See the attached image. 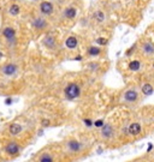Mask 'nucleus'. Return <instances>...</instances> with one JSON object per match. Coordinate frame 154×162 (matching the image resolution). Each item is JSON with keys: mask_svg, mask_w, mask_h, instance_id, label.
<instances>
[{"mask_svg": "<svg viewBox=\"0 0 154 162\" xmlns=\"http://www.w3.org/2000/svg\"><path fill=\"white\" fill-rule=\"evenodd\" d=\"M64 94H65V97L67 100H75L80 96L81 94V88L80 85H77L76 83H70L65 87L64 89Z\"/></svg>", "mask_w": 154, "mask_h": 162, "instance_id": "f257e3e1", "label": "nucleus"}, {"mask_svg": "<svg viewBox=\"0 0 154 162\" xmlns=\"http://www.w3.org/2000/svg\"><path fill=\"white\" fill-rule=\"evenodd\" d=\"M19 150H21V149H19V145H18L17 142H10V143H7L6 147H5V153L9 154L10 156H16V155H18Z\"/></svg>", "mask_w": 154, "mask_h": 162, "instance_id": "f03ea898", "label": "nucleus"}, {"mask_svg": "<svg viewBox=\"0 0 154 162\" xmlns=\"http://www.w3.org/2000/svg\"><path fill=\"white\" fill-rule=\"evenodd\" d=\"M123 98L124 101L128 102V103H134V102H136L139 100V93L135 89H129V90H126L124 93Z\"/></svg>", "mask_w": 154, "mask_h": 162, "instance_id": "7ed1b4c3", "label": "nucleus"}, {"mask_svg": "<svg viewBox=\"0 0 154 162\" xmlns=\"http://www.w3.org/2000/svg\"><path fill=\"white\" fill-rule=\"evenodd\" d=\"M17 71H18V67H17V65L12 64V63L4 65V66L1 67V72H2V74L7 76V77H11V76L16 74V73H17Z\"/></svg>", "mask_w": 154, "mask_h": 162, "instance_id": "20e7f679", "label": "nucleus"}, {"mask_svg": "<svg viewBox=\"0 0 154 162\" xmlns=\"http://www.w3.org/2000/svg\"><path fill=\"white\" fill-rule=\"evenodd\" d=\"M100 134H101L102 138L108 139V138L113 137V134H115V129H113V126H112L111 124H105V125L101 127Z\"/></svg>", "mask_w": 154, "mask_h": 162, "instance_id": "39448f33", "label": "nucleus"}, {"mask_svg": "<svg viewBox=\"0 0 154 162\" xmlns=\"http://www.w3.org/2000/svg\"><path fill=\"white\" fill-rule=\"evenodd\" d=\"M40 11L45 16H51L53 13V4L51 1H42L40 4Z\"/></svg>", "mask_w": 154, "mask_h": 162, "instance_id": "423d86ee", "label": "nucleus"}, {"mask_svg": "<svg viewBox=\"0 0 154 162\" xmlns=\"http://www.w3.org/2000/svg\"><path fill=\"white\" fill-rule=\"evenodd\" d=\"M2 36L6 38V41L15 42L16 41V30L12 27H6L2 30Z\"/></svg>", "mask_w": 154, "mask_h": 162, "instance_id": "0eeeda50", "label": "nucleus"}, {"mask_svg": "<svg viewBox=\"0 0 154 162\" xmlns=\"http://www.w3.org/2000/svg\"><path fill=\"white\" fill-rule=\"evenodd\" d=\"M66 147H67V149H69L71 153H78V151H81V149H82V143L78 142V141H76V139H70V141L66 143Z\"/></svg>", "mask_w": 154, "mask_h": 162, "instance_id": "6e6552de", "label": "nucleus"}, {"mask_svg": "<svg viewBox=\"0 0 154 162\" xmlns=\"http://www.w3.org/2000/svg\"><path fill=\"white\" fill-rule=\"evenodd\" d=\"M65 46H66V48H69V49H75V48L78 46V40H77V37H75V36H69V37L65 40Z\"/></svg>", "mask_w": 154, "mask_h": 162, "instance_id": "1a4fd4ad", "label": "nucleus"}, {"mask_svg": "<svg viewBox=\"0 0 154 162\" xmlns=\"http://www.w3.org/2000/svg\"><path fill=\"white\" fill-rule=\"evenodd\" d=\"M128 132H129L130 136H137V134H140V132H141V125L139 123L130 124L129 127H128Z\"/></svg>", "mask_w": 154, "mask_h": 162, "instance_id": "9d476101", "label": "nucleus"}, {"mask_svg": "<svg viewBox=\"0 0 154 162\" xmlns=\"http://www.w3.org/2000/svg\"><path fill=\"white\" fill-rule=\"evenodd\" d=\"M22 130H23L22 125L21 124H17V123H13V124H11L9 126V132H10L11 136H18L22 132Z\"/></svg>", "mask_w": 154, "mask_h": 162, "instance_id": "9b49d317", "label": "nucleus"}, {"mask_svg": "<svg viewBox=\"0 0 154 162\" xmlns=\"http://www.w3.org/2000/svg\"><path fill=\"white\" fill-rule=\"evenodd\" d=\"M142 52H143L145 54H147V55L154 54V45L152 42H149V41L145 42V43L142 45Z\"/></svg>", "mask_w": 154, "mask_h": 162, "instance_id": "f8f14e48", "label": "nucleus"}, {"mask_svg": "<svg viewBox=\"0 0 154 162\" xmlns=\"http://www.w3.org/2000/svg\"><path fill=\"white\" fill-rule=\"evenodd\" d=\"M76 15H77V10H76L75 7H71V6H70V7H66L65 11H64V16H65L67 19L75 18Z\"/></svg>", "mask_w": 154, "mask_h": 162, "instance_id": "ddd939ff", "label": "nucleus"}, {"mask_svg": "<svg viewBox=\"0 0 154 162\" xmlns=\"http://www.w3.org/2000/svg\"><path fill=\"white\" fill-rule=\"evenodd\" d=\"M33 25H34V28H35V29L42 30V29H45V28H46L47 23H46V21H45V19H42V18H36V19H34Z\"/></svg>", "mask_w": 154, "mask_h": 162, "instance_id": "4468645a", "label": "nucleus"}, {"mask_svg": "<svg viewBox=\"0 0 154 162\" xmlns=\"http://www.w3.org/2000/svg\"><path fill=\"white\" fill-rule=\"evenodd\" d=\"M141 90H142V94H143L145 96H151L154 93V88L152 87V84H149V83H145V84L142 85Z\"/></svg>", "mask_w": 154, "mask_h": 162, "instance_id": "2eb2a0df", "label": "nucleus"}, {"mask_svg": "<svg viewBox=\"0 0 154 162\" xmlns=\"http://www.w3.org/2000/svg\"><path fill=\"white\" fill-rule=\"evenodd\" d=\"M43 45H45L47 48L52 49V48H54V46H56V38H54L53 36L48 35V36L45 37V40H43Z\"/></svg>", "mask_w": 154, "mask_h": 162, "instance_id": "dca6fc26", "label": "nucleus"}, {"mask_svg": "<svg viewBox=\"0 0 154 162\" xmlns=\"http://www.w3.org/2000/svg\"><path fill=\"white\" fill-rule=\"evenodd\" d=\"M19 12H21V7H19V5H17V4H12V5L9 7V13H10L11 16H18Z\"/></svg>", "mask_w": 154, "mask_h": 162, "instance_id": "f3484780", "label": "nucleus"}, {"mask_svg": "<svg viewBox=\"0 0 154 162\" xmlns=\"http://www.w3.org/2000/svg\"><path fill=\"white\" fill-rule=\"evenodd\" d=\"M140 67H141V63H140L139 60H131V61L129 63V70L132 71V72L139 71Z\"/></svg>", "mask_w": 154, "mask_h": 162, "instance_id": "a211bd4d", "label": "nucleus"}, {"mask_svg": "<svg viewBox=\"0 0 154 162\" xmlns=\"http://www.w3.org/2000/svg\"><path fill=\"white\" fill-rule=\"evenodd\" d=\"M39 162H54V159H53V156H52L50 153H43V154L40 156Z\"/></svg>", "mask_w": 154, "mask_h": 162, "instance_id": "6ab92c4d", "label": "nucleus"}, {"mask_svg": "<svg viewBox=\"0 0 154 162\" xmlns=\"http://www.w3.org/2000/svg\"><path fill=\"white\" fill-rule=\"evenodd\" d=\"M100 53H101V49H100L99 47H96V46H92V47L88 48V54H89L91 57H96V55H99Z\"/></svg>", "mask_w": 154, "mask_h": 162, "instance_id": "aec40b11", "label": "nucleus"}, {"mask_svg": "<svg viewBox=\"0 0 154 162\" xmlns=\"http://www.w3.org/2000/svg\"><path fill=\"white\" fill-rule=\"evenodd\" d=\"M94 17H95V19H96L98 22H100V23L105 21V15H104L102 11H96V12L94 13Z\"/></svg>", "mask_w": 154, "mask_h": 162, "instance_id": "412c9836", "label": "nucleus"}, {"mask_svg": "<svg viewBox=\"0 0 154 162\" xmlns=\"http://www.w3.org/2000/svg\"><path fill=\"white\" fill-rule=\"evenodd\" d=\"M96 43L100 46H105L107 43V40L105 37H99V38H96Z\"/></svg>", "mask_w": 154, "mask_h": 162, "instance_id": "4be33fe9", "label": "nucleus"}, {"mask_svg": "<svg viewBox=\"0 0 154 162\" xmlns=\"http://www.w3.org/2000/svg\"><path fill=\"white\" fill-rule=\"evenodd\" d=\"M105 124H104V120L102 119H100V120H96L95 123H94V126L95 127H102Z\"/></svg>", "mask_w": 154, "mask_h": 162, "instance_id": "5701e85b", "label": "nucleus"}, {"mask_svg": "<svg viewBox=\"0 0 154 162\" xmlns=\"http://www.w3.org/2000/svg\"><path fill=\"white\" fill-rule=\"evenodd\" d=\"M41 125H42L43 127L50 126V120H47V119H42V120H41Z\"/></svg>", "mask_w": 154, "mask_h": 162, "instance_id": "b1692460", "label": "nucleus"}, {"mask_svg": "<svg viewBox=\"0 0 154 162\" xmlns=\"http://www.w3.org/2000/svg\"><path fill=\"white\" fill-rule=\"evenodd\" d=\"M84 124H86V126H87V127H91V126L94 125V123H92V120H91V119H84Z\"/></svg>", "mask_w": 154, "mask_h": 162, "instance_id": "393cba45", "label": "nucleus"}, {"mask_svg": "<svg viewBox=\"0 0 154 162\" xmlns=\"http://www.w3.org/2000/svg\"><path fill=\"white\" fill-rule=\"evenodd\" d=\"M11 102H12V101H11V98H7V100H6V103H7V104H9V103H11Z\"/></svg>", "mask_w": 154, "mask_h": 162, "instance_id": "a878e982", "label": "nucleus"}, {"mask_svg": "<svg viewBox=\"0 0 154 162\" xmlns=\"http://www.w3.org/2000/svg\"><path fill=\"white\" fill-rule=\"evenodd\" d=\"M1 58H2V53L0 52V59H1Z\"/></svg>", "mask_w": 154, "mask_h": 162, "instance_id": "bb28decb", "label": "nucleus"}]
</instances>
